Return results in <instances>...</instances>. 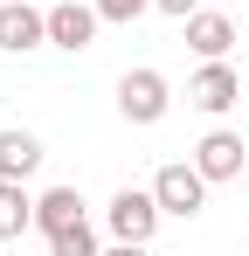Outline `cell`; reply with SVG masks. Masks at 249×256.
Masks as SVG:
<instances>
[{
    "label": "cell",
    "instance_id": "cell-3",
    "mask_svg": "<svg viewBox=\"0 0 249 256\" xmlns=\"http://www.w3.org/2000/svg\"><path fill=\"white\" fill-rule=\"evenodd\" d=\"M166 104H173V90H166L160 70H124L118 76V111L132 118V125H160Z\"/></svg>",
    "mask_w": 249,
    "mask_h": 256
},
{
    "label": "cell",
    "instance_id": "cell-14",
    "mask_svg": "<svg viewBox=\"0 0 249 256\" xmlns=\"http://www.w3.org/2000/svg\"><path fill=\"white\" fill-rule=\"evenodd\" d=\"M160 14H173V21H187V14H201V0H152Z\"/></svg>",
    "mask_w": 249,
    "mask_h": 256
},
{
    "label": "cell",
    "instance_id": "cell-15",
    "mask_svg": "<svg viewBox=\"0 0 249 256\" xmlns=\"http://www.w3.org/2000/svg\"><path fill=\"white\" fill-rule=\"evenodd\" d=\"M104 256H146V242H111Z\"/></svg>",
    "mask_w": 249,
    "mask_h": 256
},
{
    "label": "cell",
    "instance_id": "cell-11",
    "mask_svg": "<svg viewBox=\"0 0 249 256\" xmlns=\"http://www.w3.org/2000/svg\"><path fill=\"white\" fill-rule=\"evenodd\" d=\"M42 166V138L35 132H0V180H28Z\"/></svg>",
    "mask_w": 249,
    "mask_h": 256
},
{
    "label": "cell",
    "instance_id": "cell-10",
    "mask_svg": "<svg viewBox=\"0 0 249 256\" xmlns=\"http://www.w3.org/2000/svg\"><path fill=\"white\" fill-rule=\"evenodd\" d=\"M28 228H35V194L21 180H0V242L28 236Z\"/></svg>",
    "mask_w": 249,
    "mask_h": 256
},
{
    "label": "cell",
    "instance_id": "cell-5",
    "mask_svg": "<svg viewBox=\"0 0 249 256\" xmlns=\"http://www.w3.org/2000/svg\"><path fill=\"white\" fill-rule=\"evenodd\" d=\"M97 7H83V0H62V7H48V42L70 48V56H83V48L97 42Z\"/></svg>",
    "mask_w": 249,
    "mask_h": 256
},
{
    "label": "cell",
    "instance_id": "cell-2",
    "mask_svg": "<svg viewBox=\"0 0 249 256\" xmlns=\"http://www.w3.org/2000/svg\"><path fill=\"white\" fill-rule=\"evenodd\" d=\"M160 194L152 187H118L111 194V208H104V222H111V236L118 242H152V228H160Z\"/></svg>",
    "mask_w": 249,
    "mask_h": 256
},
{
    "label": "cell",
    "instance_id": "cell-13",
    "mask_svg": "<svg viewBox=\"0 0 249 256\" xmlns=\"http://www.w3.org/2000/svg\"><path fill=\"white\" fill-rule=\"evenodd\" d=\"M90 7H97L104 21H118V28H132V21H138V14H146L152 0H90Z\"/></svg>",
    "mask_w": 249,
    "mask_h": 256
},
{
    "label": "cell",
    "instance_id": "cell-12",
    "mask_svg": "<svg viewBox=\"0 0 249 256\" xmlns=\"http://www.w3.org/2000/svg\"><path fill=\"white\" fill-rule=\"evenodd\" d=\"M48 256H104V250H97L90 222H70V228H56V236H48Z\"/></svg>",
    "mask_w": 249,
    "mask_h": 256
},
{
    "label": "cell",
    "instance_id": "cell-7",
    "mask_svg": "<svg viewBox=\"0 0 249 256\" xmlns=\"http://www.w3.org/2000/svg\"><path fill=\"white\" fill-rule=\"evenodd\" d=\"M187 48H194V56H201V62H222V56H228V48H236V21H228V14H187Z\"/></svg>",
    "mask_w": 249,
    "mask_h": 256
},
{
    "label": "cell",
    "instance_id": "cell-6",
    "mask_svg": "<svg viewBox=\"0 0 249 256\" xmlns=\"http://www.w3.org/2000/svg\"><path fill=\"white\" fill-rule=\"evenodd\" d=\"M187 97H194L201 111H236V104H242V76H236L228 62H201V76L187 84Z\"/></svg>",
    "mask_w": 249,
    "mask_h": 256
},
{
    "label": "cell",
    "instance_id": "cell-1",
    "mask_svg": "<svg viewBox=\"0 0 249 256\" xmlns=\"http://www.w3.org/2000/svg\"><path fill=\"white\" fill-rule=\"evenodd\" d=\"M208 187H214V180H208L194 160H173V166H160V173H152V194H160V208H166V214H180V222H194V214L208 208Z\"/></svg>",
    "mask_w": 249,
    "mask_h": 256
},
{
    "label": "cell",
    "instance_id": "cell-8",
    "mask_svg": "<svg viewBox=\"0 0 249 256\" xmlns=\"http://www.w3.org/2000/svg\"><path fill=\"white\" fill-rule=\"evenodd\" d=\"M194 166H201L208 180H236V173H242V138H236V132H208L201 146H194Z\"/></svg>",
    "mask_w": 249,
    "mask_h": 256
},
{
    "label": "cell",
    "instance_id": "cell-4",
    "mask_svg": "<svg viewBox=\"0 0 249 256\" xmlns=\"http://www.w3.org/2000/svg\"><path fill=\"white\" fill-rule=\"evenodd\" d=\"M42 42H48V14L28 7V0H0V48L7 56H28Z\"/></svg>",
    "mask_w": 249,
    "mask_h": 256
},
{
    "label": "cell",
    "instance_id": "cell-9",
    "mask_svg": "<svg viewBox=\"0 0 249 256\" xmlns=\"http://www.w3.org/2000/svg\"><path fill=\"white\" fill-rule=\"evenodd\" d=\"M70 222H83V194H76V187L35 194V228H42V236H56V228H70Z\"/></svg>",
    "mask_w": 249,
    "mask_h": 256
}]
</instances>
